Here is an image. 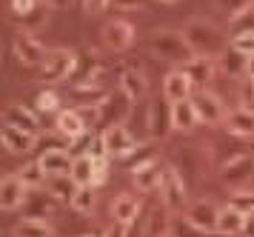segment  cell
I'll list each match as a JSON object with an SVG mask.
<instances>
[{"label": "cell", "instance_id": "d590c367", "mask_svg": "<svg viewBox=\"0 0 254 237\" xmlns=\"http://www.w3.org/2000/svg\"><path fill=\"white\" fill-rule=\"evenodd\" d=\"M17 174H20V180H23L29 189H43V183L49 180V174L43 171L40 163H29V166H23Z\"/></svg>", "mask_w": 254, "mask_h": 237}, {"label": "cell", "instance_id": "bcb514c9", "mask_svg": "<svg viewBox=\"0 0 254 237\" xmlns=\"http://www.w3.org/2000/svg\"><path fill=\"white\" fill-rule=\"evenodd\" d=\"M249 80H254V57H249Z\"/></svg>", "mask_w": 254, "mask_h": 237}, {"label": "cell", "instance_id": "b9f144b4", "mask_svg": "<svg viewBox=\"0 0 254 237\" xmlns=\"http://www.w3.org/2000/svg\"><path fill=\"white\" fill-rule=\"evenodd\" d=\"M109 6V0H86V11L89 14H97V11H103Z\"/></svg>", "mask_w": 254, "mask_h": 237}, {"label": "cell", "instance_id": "4fadbf2b", "mask_svg": "<svg viewBox=\"0 0 254 237\" xmlns=\"http://www.w3.org/2000/svg\"><path fill=\"white\" fill-rule=\"evenodd\" d=\"M3 123L14 126V129H20V132H26V135H32V137L40 135V120H37V114L32 112V109L20 106V103L3 106Z\"/></svg>", "mask_w": 254, "mask_h": 237}, {"label": "cell", "instance_id": "6da1fadb", "mask_svg": "<svg viewBox=\"0 0 254 237\" xmlns=\"http://www.w3.org/2000/svg\"><path fill=\"white\" fill-rule=\"evenodd\" d=\"M183 37H186V43L191 46L194 55L214 57V60L229 49V43H226V37H223V32H220L217 26H214L211 20H200V17H194V20L186 23L183 26Z\"/></svg>", "mask_w": 254, "mask_h": 237}, {"label": "cell", "instance_id": "ba28073f", "mask_svg": "<svg viewBox=\"0 0 254 237\" xmlns=\"http://www.w3.org/2000/svg\"><path fill=\"white\" fill-rule=\"evenodd\" d=\"M146 126H149V135L154 140H166V137L174 132V120H172V103L160 97L149 106V117H146Z\"/></svg>", "mask_w": 254, "mask_h": 237}, {"label": "cell", "instance_id": "5b68a950", "mask_svg": "<svg viewBox=\"0 0 254 237\" xmlns=\"http://www.w3.org/2000/svg\"><path fill=\"white\" fill-rule=\"evenodd\" d=\"M191 103H194L197 120H200V123H206V126L226 123V117H229L226 103L220 100L214 91H208V89H197L194 94H191Z\"/></svg>", "mask_w": 254, "mask_h": 237}, {"label": "cell", "instance_id": "83f0119b", "mask_svg": "<svg viewBox=\"0 0 254 237\" xmlns=\"http://www.w3.org/2000/svg\"><path fill=\"white\" fill-rule=\"evenodd\" d=\"M172 120H174V129H177V132H189V129H194V126L200 123L191 97H189V100H180V103H172Z\"/></svg>", "mask_w": 254, "mask_h": 237}, {"label": "cell", "instance_id": "8992f818", "mask_svg": "<svg viewBox=\"0 0 254 237\" xmlns=\"http://www.w3.org/2000/svg\"><path fill=\"white\" fill-rule=\"evenodd\" d=\"M128 112H131V97L123 94V91H112L109 100L94 109L97 126H103V129H109V126H123V120L128 117Z\"/></svg>", "mask_w": 254, "mask_h": 237}, {"label": "cell", "instance_id": "44dd1931", "mask_svg": "<svg viewBox=\"0 0 254 237\" xmlns=\"http://www.w3.org/2000/svg\"><path fill=\"white\" fill-rule=\"evenodd\" d=\"M112 217H115V223L120 226H131L134 220L140 217V197L137 194H117L115 203H112Z\"/></svg>", "mask_w": 254, "mask_h": 237}, {"label": "cell", "instance_id": "f6af8a7d", "mask_svg": "<svg viewBox=\"0 0 254 237\" xmlns=\"http://www.w3.org/2000/svg\"><path fill=\"white\" fill-rule=\"evenodd\" d=\"M43 3H46L49 9H63V6H69L71 0H43Z\"/></svg>", "mask_w": 254, "mask_h": 237}, {"label": "cell", "instance_id": "ab89813d", "mask_svg": "<svg viewBox=\"0 0 254 237\" xmlns=\"http://www.w3.org/2000/svg\"><path fill=\"white\" fill-rule=\"evenodd\" d=\"M40 0H9V6H12V14H14V20L17 17H23V14H29V11L35 9Z\"/></svg>", "mask_w": 254, "mask_h": 237}, {"label": "cell", "instance_id": "7bdbcfd3", "mask_svg": "<svg viewBox=\"0 0 254 237\" xmlns=\"http://www.w3.org/2000/svg\"><path fill=\"white\" fill-rule=\"evenodd\" d=\"M143 0H109V6H115V9H134Z\"/></svg>", "mask_w": 254, "mask_h": 237}, {"label": "cell", "instance_id": "1f68e13d", "mask_svg": "<svg viewBox=\"0 0 254 237\" xmlns=\"http://www.w3.org/2000/svg\"><path fill=\"white\" fill-rule=\"evenodd\" d=\"M46 192H52L58 200H69L71 203V197L77 192V183L71 180V174H55V177L46 180Z\"/></svg>", "mask_w": 254, "mask_h": 237}, {"label": "cell", "instance_id": "cb8c5ba5", "mask_svg": "<svg viewBox=\"0 0 254 237\" xmlns=\"http://www.w3.org/2000/svg\"><path fill=\"white\" fill-rule=\"evenodd\" d=\"M37 163L43 166V171H46L49 177H55V174H69L74 158H71L69 149H52V152H43Z\"/></svg>", "mask_w": 254, "mask_h": 237}, {"label": "cell", "instance_id": "52a82bcc", "mask_svg": "<svg viewBox=\"0 0 254 237\" xmlns=\"http://www.w3.org/2000/svg\"><path fill=\"white\" fill-rule=\"evenodd\" d=\"M183 220L189 226H194L197 232H217L220 206H214L211 200H191V203L186 206Z\"/></svg>", "mask_w": 254, "mask_h": 237}, {"label": "cell", "instance_id": "3957f363", "mask_svg": "<svg viewBox=\"0 0 254 237\" xmlns=\"http://www.w3.org/2000/svg\"><path fill=\"white\" fill-rule=\"evenodd\" d=\"M77 52H71V49H49L46 60H43V80L49 83H60V80H69L74 75V69H77Z\"/></svg>", "mask_w": 254, "mask_h": 237}, {"label": "cell", "instance_id": "ffe728a7", "mask_svg": "<svg viewBox=\"0 0 254 237\" xmlns=\"http://www.w3.org/2000/svg\"><path fill=\"white\" fill-rule=\"evenodd\" d=\"M35 140L37 137L26 135L20 129H14V126H0V143L6 152H12V155H29L32 149H35Z\"/></svg>", "mask_w": 254, "mask_h": 237}, {"label": "cell", "instance_id": "e0dca14e", "mask_svg": "<svg viewBox=\"0 0 254 237\" xmlns=\"http://www.w3.org/2000/svg\"><path fill=\"white\" fill-rule=\"evenodd\" d=\"M103 43L109 46L112 52H126L128 46L134 43V26H131L128 20H112V23H106Z\"/></svg>", "mask_w": 254, "mask_h": 237}, {"label": "cell", "instance_id": "7402d4cb", "mask_svg": "<svg viewBox=\"0 0 254 237\" xmlns=\"http://www.w3.org/2000/svg\"><path fill=\"white\" fill-rule=\"evenodd\" d=\"M217 69H223L226 78H231V80H243V78H249V57L229 43V49L217 57Z\"/></svg>", "mask_w": 254, "mask_h": 237}, {"label": "cell", "instance_id": "f35d334b", "mask_svg": "<svg viewBox=\"0 0 254 237\" xmlns=\"http://www.w3.org/2000/svg\"><path fill=\"white\" fill-rule=\"evenodd\" d=\"M237 52H243L246 57H254V34H240V37H231L229 40Z\"/></svg>", "mask_w": 254, "mask_h": 237}, {"label": "cell", "instance_id": "9a60e30c", "mask_svg": "<svg viewBox=\"0 0 254 237\" xmlns=\"http://www.w3.org/2000/svg\"><path fill=\"white\" fill-rule=\"evenodd\" d=\"M29 192H32V189L20 180V174H6V177H3V186H0V206H3V212L20 209V206L26 203Z\"/></svg>", "mask_w": 254, "mask_h": 237}, {"label": "cell", "instance_id": "277c9868", "mask_svg": "<svg viewBox=\"0 0 254 237\" xmlns=\"http://www.w3.org/2000/svg\"><path fill=\"white\" fill-rule=\"evenodd\" d=\"M160 203L169 209V212H180L186 206H189V194H186V183L180 177V171L174 169V166H166L163 169V180H160Z\"/></svg>", "mask_w": 254, "mask_h": 237}, {"label": "cell", "instance_id": "ee69618b", "mask_svg": "<svg viewBox=\"0 0 254 237\" xmlns=\"http://www.w3.org/2000/svg\"><path fill=\"white\" fill-rule=\"evenodd\" d=\"M243 237H254V215L246 217V229H243Z\"/></svg>", "mask_w": 254, "mask_h": 237}, {"label": "cell", "instance_id": "60d3db41", "mask_svg": "<svg viewBox=\"0 0 254 237\" xmlns=\"http://www.w3.org/2000/svg\"><path fill=\"white\" fill-rule=\"evenodd\" d=\"M220 3V9H226L229 11V17L231 14H237V11H243V9H249L254 0H217Z\"/></svg>", "mask_w": 254, "mask_h": 237}, {"label": "cell", "instance_id": "836d02e7", "mask_svg": "<svg viewBox=\"0 0 254 237\" xmlns=\"http://www.w3.org/2000/svg\"><path fill=\"white\" fill-rule=\"evenodd\" d=\"M97 206V186H77V192L71 197V209L80 212V215H89Z\"/></svg>", "mask_w": 254, "mask_h": 237}, {"label": "cell", "instance_id": "e575fe53", "mask_svg": "<svg viewBox=\"0 0 254 237\" xmlns=\"http://www.w3.org/2000/svg\"><path fill=\"white\" fill-rule=\"evenodd\" d=\"M46 20H49V6L43 3V0H40V3H37L29 14L17 17V23H20V32H29V34H35V29L46 26Z\"/></svg>", "mask_w": 254, "mask_h": 237}, {"label": "cell", "instance_id": "f546056e", "mask_svg": "<svg viewBox=\"0 0 254 237\" xmlns=\"http://www.w3.org/2000/svg\"><path fill=\"white\" fill-rule=\"evenodd\" d=\"M226 32L229 37H240V34H254V3L249 9L237 11V14H231L229 23H226Z\"/></svg>", "mask_w": 254, "mask_h": 237}, {"label": "cell", "instance_id": "d4e9b609", "mask_svg": "<svg viewBox=\"0 0 254 237\" xmlns=\"http://www.w3.org/2000/svg\"><path fill=\"white\" fill-rule=\"evenodd\" d=\"M226 132H231V135H237V137H254V109L240 106V109L229 112Z\"/></svg>", "mask_w": 254, "mask_h": 237}, {"label": "cell", "instance_id": "30bf717a", "mask_svg": "<svg viewBox=\"0 0 254 237\" xmlns=\"http://www.w3.org/2000/svg\"><path fill=\"white\" fill-rule=\"evenodd\" d=\"M12 49H14V57H17L23 66H43V60H46V55H49L46 49H43V43L29 32H17Z\"/></svg>", "mask_w": 254, "mask_h": 237}, {"label": "cell", "instance_id": "484cf974", "mask_svg": "<svg viewBox=\"0 0 254 237\" xmlns=\"http://www.w3.org/2000/svg\"><path fill=\"white\" fill-rule=\"evenodd\" d=\"M120 91L128 94L131 100H140L146 91H149V80L140 69H123L120 72Z\"/></svg>", "mask_w": 254, "mask_h": 237}, {"label": "cell", "instance_id": "5bb4252c", "mask_svg": "<svg viewBox=\"0 0 254 237\" xmlns=\"http://www.w3.org/2000/svg\"><path fill=\"white\" fill-rule=\"evenodd\" d=\"M186 78L191 80V86H200V89H206L208 83L214 80V72H217V60L214 57H203V55H194L189 63L180 66Z\"/></svg>", "mask_w": 254, "mask_h": 237}, {"label": "cell", "instance_id": "7a4b0ae2", "mask_svg": "<svg viewBox=\"0 0 254 237\" xmlns=\"http://www.w3.org/2000/svg\"><path fill=\"white\" fill-rule=\"evenodd\" d=\"M151 52L160 60H169V63H177V66H183L194 57L191 46L186 43L183 32H174V29H157L151 34Z\"/></svg>", "mask_w": 254, "mask_h": 237}, {"label": "cell", "instance_id": "74e56055", "mask_svg": "<svg viewBox=\"0 0 254 237\" xmlns=\"http://www.w3.org/2000/svg\"><path fill=\"white\" fill-rule=\"evenodd\" d=\"M37 112H43V114L60 112V94H55V91H40L37 94Z\"/></svg>", "mask_w": 254, "mask_h": 237}, {"label": "cell", "instance_id": "d6986e66", "mask_svg": "<svg viewBox=\"0 0 254 237\" xmlns=\"http://www.w3.org/2000/svg\"><path fill=\"white\" fill-rule=\"evenodd\" d=\"M194 91H191V80L186 78L180 69H174L169 72L166 78H163V97L169 103H180V100H189Z\"/></svg>", "mask_w": 254, "mask_h": 237}, {"label": "cell", "instance_id": "9c48e42d", "mask_svg": "<svg viewBox=\"0 0 254 237\" xmlns=\"http://www.w3.org/2000/svg\"><path fill=\"white\" fill-rule=\"evenodd\" d=\"M220 177H223V183L229 186V189H243L246 183L254 177V155H237V158H231L226 166H223V171H220Z\"/></svg>", "mask_w": 254, "mask_h": 237}, {"label": "cell", "instance_id": "603a6c76", "mask_svg": "<svg viewBox=\"0 0 254 237\" xmlns=\"http://www.w3.org/2000/svg\"><path fill=\"white\" fill-rule=\"evenodd\" d=\"M174 217L172 212L160 203V209H151L146 223H143V237H172Z\"/></svg>", "mask_w": 254, "mask_h": 237}, {"label": "cell", "instance_id": "4316f807", "mask_svg": "<svg viewBox=\"0 0 254 237\" xmlns=\"http://www.w3.org/2000/svg\"><path fill=\"white\" fill-rule=\"evenodd\" d=\"M243 229H246V215H240L237 209L231 206H223L220 209V220H217V232L226 237H240Z\"/></svg>", "mask_w": 254, "mask_h": 237}, {"label": "cell", "instance_id": "7c38bea8", "mask_svg": "<svg viewBox=\"0 0 254 237\" xmlns=\"http://www.w3.org/2000/svg\"><path fill=\"white\" fill-rule=\"evenodd\" d=\"M100 137H103V143H106L109 158H128V155L140 146L137 140L128 135L126 126H109V129H103Z\"/></svg>", "mask_w": 254, "mask_h": 237}, {"label": "cell", "instance_id": "8fae6325", "mask_svg": "<svg viewBox=\"0 0 254 237\" xmlns=\"http://www.w3.org/2000/svg\"><path fill=\"white\" fill-rule=\"evenodd\" d=\"M163 166L157 158H149L146 163H140L131 169V183H134V189L143 194L154 192V189H160V180H163Z\"/></svg>", "mask_w": 254, "mask_h": 237}, {"label": "cell", "instance_id": "d6a6232c", "mask_svg": "<svg viewBox=\"0 0 254 237\" xmlns=\"http://www.w3.org/2000/svg\"><path fill=\"white\" fill-rule=\"evenodd\" d=\"M12 237H52V226L46 220H37V217H26L17 226L12 229Z\"/></svg>", "mask_w": 254, "mask_h": 237}, {"label": "cell", "instance_id": "f1b7e54d", "mask_svg": "<svg viewBox=\"0 0 254 237\" xmlns=\"http://www.w3.org/2000/svg\"><path fill=\"white\" fill-rule=\"evenodd\" d=\"M55 203H58V197H55L52 192H43V189H32V194L26 197L23 209H26V206H32V209H29V217H37V220H40L43 215H49V212L55 209Z\"/></svg>", "mask_w": 254, "mask_h": 237}, {"label": "cell", "instance_id": "ac0fdd59", "mask_svg": "<svg viewBox=\"0 0 254 237\" xmlns=\"http://www.w3.org/2000/svg\"><path fill=\"white\" fill-rule=\"evenodd\" d=\"M55 132L63 135L66 140H77V137H83L89 132V126H86V120H83V114L77 109H63V112H58Z\"/></svg>", "mask_w": 254, "mask_h": 237}, {"label": "cell", "instance_id": "7dc6e473", "mask_svg": "<svg viewBox=\"0 0 254 237\" xmlns=\"http://www.w3.org/2000/svg\"><path fill=\"white\" fill-rule=\"evenodd\" d=\"M160 3H177V0H160Z\"/></svg>", "mask_w": 254, "mask_h": 237}, {"label": "cell", "instance_id": "4dcf8cb0", "mask_svg": "<svg viewBox=\"0 0 254 237\" xmlns=\"http://www.w3.org/2000/svg\"><path fill=\"white\" fill-rule=\"evenodd\" d=\"M94 171H97V163L89 155H80V158H74L69 174L77 186H94Z\"/></svg>", "mask_w": 254, "mask_h": 237}, {"label": "cell", "instance_id": "c3c4849f", "mask_svg": "<svg viewBox=\"0 0 254 237\" xmlns=\"http://www.w3.org/2000/svg\"><path fill=\"white\" fill-rule=\"evenodd\" d=\"M86 237H92V235H86Z\"/></svg>", "mask_w": 254, "mask_h": 237}, {"label": "cell", "instance_id": "8d00e7d4", "mask_svg": "<svg viewBox=\"0 0 254 237\" xmlns=\"http://www.w3.org/2000/svg\"><path fill=\"white\" fill-rule=\"evenodd\" d=\"M231 209H237L240 215H254V192H249V189H237V192L231 194V200H229Z\"/></svg>", "mask_w": 254, "mask_h": 237}, {"label": "cell", "instance_id": "2e32d148", "mask_svg": "<svg viewBox=\"0 0 254 237\" xmlns=\"http://www.w3.org/2000/svg\"><path fill=\"white\" fill-rule=\"evenodd\" d=\"M109 94L112 91L106 89V86H100V83H83V86H71L69 91V100L77 106V109H97V106H103L106 100H109Z\"/></svg>", "mask_w": 254, "mask_h": 237}, {"label": "cell", "instance_id": "681fc988", "mask_svg": "<svg viewBox=\"0 0 254 237\" xmlns=\"http://www.w3.org/2000/svg\"><path fill=\"white\" fill-rule=\"evenodd\" d=\"M252 83H254V80H252Z\"/></svg>", "mask_w": 254, "mask_h": 237}]
</instances>
